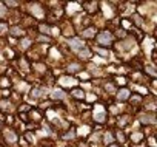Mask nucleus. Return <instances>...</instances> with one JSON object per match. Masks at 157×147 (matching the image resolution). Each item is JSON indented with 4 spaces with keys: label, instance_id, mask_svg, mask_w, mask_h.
Here are the masks:
<instances>
[{
    "label": "nucleus",
    "instance_id": "nucleus-32",
    "mask_svg": "<svg viewBox=\"0 0 157 147\" xmlns=\"http://www.w3.org/2000/svg\"><path fill=\"white\" fill-rule=\"evenodd\" d=\"M8 6H17V2H6Z\"/></svg>",
    "mask_w": 157,
    "mask_h": 147
},
{
    "label": "nucleus",
    "instance_id": "nucleus-4",
    "mask_svg": "<svg viewBox=\"0 0 157 147\" xmlns=\"http://www.w3.org/2000/svg\"><path fill=\"white\" fill-rule=\"evenodd\" d=\"M60 85H63V87H73V85H75V82L77 81H74L73 78H68V76H63V78H60Z\"/></svg>",
    "mask_w": 157,
    "mask_h": 147
},
{
    "label": "nucleus",
    "instance_id": "nucleus-27",
    "mask_svg": "<svg viewBox=\"0 0 157 147\" xmlns=\"http://www.w3.org/2000/svg\"><path fill=\"white\" fill-rule=\"evenodd\" d=\"M0 105H2L3 110H8V108H9V104H8V102H0Z\"/></svg>",
    "mask_w": 157,
    "mask_h": 147
},
{
    "label": "nucleus",
    "instance_id": "nucleus-21",
    "mask_svg": "<svg viewBox=\"0 0 157 147\" xmlns=\"http://www.w3.org/2000/svg\"><path fill=\"white\" fill-rule=\"evenodd\" d=\"M29 43H31V42H29V39H23V40H22V43H20V47L25 50V48H28V47H29Z\"/></svg>",
    "mask_w": 157,
    "mask_h": 147
},
{
    "label": "nucleus",
    "instance_id": "nucleus-7",
    "mask_svg": "<svg viewBox=\"0 0 157 147\" xmlns=\"http://www.w3.org/2000/svg\"><path fill=\"white\" fill-rule=\"evenodd\" d=\"M128 96H129V91H128L126 88H123V90H120V91L117 93V98H119L120 101H125V99H128Z\"/></svg>",
    "mask_w": 157,
    "mask_h": 147
},
{
    "label": "nucleus",
    "instance_id": "nucleus-15",
    "mask_svg": "<svg viewBox=\"0 0 157 147\" xmlns=\"http://www.w3.org/2000/svg\"><path fill=\"white\" fill-rule=\"evenodd\" d=\"M77 9H80L79 3H69L68 5V13H74V11H77Z\"/></svg>",
    "mask_w": 157,
    "mask_h": 147
},
{
    "label": "nucleus",
    "instance_id": "nucleus-36",
    "mask_svg": "<svg viewBox=\"0 0 157 147\" xmlns=\"http://www.w3.org/2000/svg\"><path fill=\"white\" fill-rule=\"evenodd\" d=\"M149 144H151V146H153V147H156V141H154L153 138H151V139H149Z\"/></svg>",
    "mask_w": 157,
    "mask_h": 147
},
{
    "label": "nucleus",
    "instance_id": "nucleus-11",
    "mask_svg": "<svg viewBox=\"0 0 157 147\" xmlns=\"http://www.w3.org/2000/svg\"><path fill=\"white\" fill-rule=\"evenodd\" d=\"M9 33H11L13 36H22V34H23V31H22L19 26H13V28L9 30Z\"/></svg>",
    "mask_w": 157,
    "mask_h": 147
},
{
    "label": "nucleus",
    "instance_id": "nucleus-8",
    "mask_svg": "<svg viewBox=\"0 0 157 147\" xmlns=\"http://www.w3.org/2000/svg\"><path fill=\"white\" fill-rule=\"evenodd\" d=\"M82 34H83V37H93V36H96V30L94 28H86V30L82 31Z\"/></svg>",
    "mask_w": 157,
    "mask_h": 147
},
{
    "label": "nucleus",
    "instance_id": "nucleus-3",
    "mask_svg": "<svg viewBox=\"0 0 157 147\" xmlns=\"http://www.w3.org/2000/svg\"><path fill=\"white\" fill-rule=\"evenodd\" d=\"M69 45H71V48H73V50H75V51H80V50H83V48H85V43H83V40L77 39V37H74V39H71V42H69Z\"/></svg>",
    "mask_w": 157,
    "mask_h": 147
},
{
    "label": "nucleus",
    "instance_id": "nucleus-39",
    "mask_svg": "<svg viewBox=\"0 0 157 147\" xmlns=\"http://www.w3.org/2000/svg\"><path fill=\"white\" fill-rule=\"evenodd\" d=\"M110 147H117V146H114V144H111V146H110Z\"/></svg>",
    "mask_w": 157,
    "mask_h": 147
},
{
    "label": "nucleus",
    "instance_id": "nucleus-34",
    "mask_svg": "<svg viewBox=\"0 0 157 147\" xmlns=\"http://www.w3.org/2000/svg\"><path fill=\"white\" fill-rule=\"evenodd\" d=\"M117 138H119V141H123V135L119 132V133H117Z\"/></svg>",
    "mask_w": 157,
    "mask_h": 147
},
{
    "label": "nucleus",
    "instance_id": "nucleus-30",
    "mask_svg": "<svg viewBox=\"0 0 157 147\" xmlns=\"http://www.w3.org/2000/svg\"><path fill=\"white\" fill-rule=\"evenodd\" d=\"M105 141H106V143H111V141H112V136H111L110 133H106V135H105Z\"/></svg>",
    "mask_w": 157,
    "mask_h": 147
},
{
    "label": "nucleus",
    "instance_id": "nucleus-24",
    "mask_svg": "<svg viewBox=\"0 0 157 147\" xmlns=\"http://www.w3.org/2000/svg\"><path fill=\"white\" fill-rule=\"evenodd\" d=\"M147 71H148L149 74L156 76V70H154V67H151V65H149V67H147Z\"/></svg>",
    "mask_w": 157,
    "mask_h": 147
},
{
    "label": "nucleus",
    "instance_id": "nucleus-35",
    "mask_svg": "<svg viewBox=\"0 0 157 147\" xmlns=\"http://www.w3.org/2000/svg\"><path fill=\"white\" fill-rule=\"evenodd\" d=\"M51 31H52V34H54V36H57V34H59V30H57V28H52Z\"/></svg>",
    "mask_w": 157,
    "mask_h": 147
},
{
    "label": "nucleus",
    "instance_id": "nucleus-9",
    "mask_svg": "<svg viewBox=\"0 0 157 147\" xmlns=\"http://www.w3.org/2000/svg\"><path fill=\"white\" fill-rule=\"evenodd\" d=\"M143 47H145V50H147V54H151V48L154 47V43L151 39H147V42L143 43Z\"/></svg>",
    "mask_w": 157,
    "mask_h": 147
},
{
    "label": "nucleus",
    "instance_id": "nucleus-23",
    "mask_svg": "<svg viewBox=\"0 0 157 147\" xmlns=\"http://www.w3.org/2000/svg\"><path fill=\"white\" fill-rule=\"evenodd\" d=\"M142 139V133H134L133 135V141H140Z\"/></svg>",
    "mask_w": 157,
    "mask_h": 147
},
{
    "label": "nucleus",
    "instance_id": "nucleus-28",
    "mask_svg": "<svg viewBox=\"0 0 157 147\" xmlns=\"http://www.w3.org/2000/svg\"><path fill=\"white\" fill-rule=\"evenodd\" d=\"M6 30H8V26H6V25H5V23H0V33H5Z\"/></svg>",
    "mask_w": 157,
    "mask_h": 147
},
{
    "label": "nucleus",
    "instance_id": "nucleus-26",
    "mask_svg": "<svg viewBox=\"0 0 157 147\" xmlns=\"http://www.w3.org/2000/svg\"><path fill=\"white\" fill-rule=\"evenodd\" d=\"M134 88H136V90H139L140 93H145V95H147V88H143V87H137V85H136Z\"/></svg>",
    "mask_w": 157,
    "mask_h": 147
},
{
    "label": "nucleus",
    "instance_id": "nucleus-5",
    "mask_svg": "<svg viewBox=\"0 0 157 147\" xmlns=\"http://www.w3.org/2000/svg\"><path fill=\"white\" fill-rule=\"evenodd\" d=\"M31 13L34 14L37 19H43V11L40 9L39 5H32V6H31Z\"/></svg>",
    "mask_w": 157,
    "mask_h": 147
},
{
    "label": "nucleus",
    "instance_id": "nucleus-19",
    "mask_svg": "<svg viewBox=\"0 0 157 147\" xmlns=\"http://www.w3.org/2000/svg\"><path fill=\"white\" fill-rule=\"evenodd\" d=\"M42 91H43V90H40V88H34V90H32V98H34V99H36V98L42 96V95H43Z\"/></svg>",
    "mask_w": 157,
    "mask_h": 147
},
{
    "label": "nucleus",
    "instance_id": "nucleus-6",
    "mask_svg": "<svg viewBox=\"0 0 157 147\" xmlns=\"http://www.w3.org/2000/svg\"><path fill=\"white\" fill-rule=\"evenodd\" d=\"M51 96L54 98V99H65V96H66V95H65L62 90H57V88H56V90H52Z\"/></svg>",
    "mask_w": 157,
    "mask_h": 147
},
{
    "label": "nucleus",
    "instance_id": "nucleus-31",
    "mask_svg": "<svg viewBox=\"0 0 157 147\" xmlns=\"http://www.w3.org/2000/svg\"><path fill=\"white\" fill-rule=\"evenodd\" d=\"M48 116H50V119H54V118H56V113H54V112H48Z\"/></svg>",
    "mask_w": 157,
    "mask_h": 147
},
{
    "label": "nucleus",
    "instance_id": "nucleus-37",
    "mask_svg": "<svg viewBox=\"0 0 157 147\" xmlns=\"http://www.w3.org/2000/svg\"><path fill=\"white\" fill-rule=\"evenodd\" d=\"M20 67H23V68H26V62H25V61H20Z\"/></svg>",
    "mask_w": 157,
    "mask_h": 147
},
{
    "label": "nucleus",
    "instance_id": "nucleus-18",
    "mask_svg": "<svg viewBox=\"0 0 157 147\" xmlns=\"http://www.w3.org/2000/svg\"><path fill=\"white\" fill-rule=\"evenodd\" d=\"M79 135H88L89 133V129L86 127V126H83V127H79V132H77Z\"/></svg>",
    "mask_w": 157,
    "mask_h": 147
},
{
    "label": "nucleus",
    "instance_id": "nucleus-33",
    "mask_svg": "<svg viewBox=\"0 0 157 147\" xmlns=\"http://www.w3.org/2000/svg\"><path fill=\"white\" fill-rule=\"evenodd\" d=\"M106 90L108 91H114V87H112V85H106Z\"/></svg>",
    "mask_w": 157,
    "mask_h": 147
},
{
    "label": "nucleus",
    "instance_id": "nucleus-38",
    "mask_svg": "<svg viewBox=\"0 0 157 147\" xmlns=\"http://www.w3.org/2000/svg\"><path fill=\"white\" fill-rule=\"evenodd\" d=\"M117 81H119V84H125V79H123V78H119Z\"/></svg>",
    "mask_w": 157,
    "mask_h": 147
},
{
    "label": "nucleus",
    "instance_id": "nucleus-1",
    "mask_svg": "<svg viewBox=\"0 0 157 147\" xmlns=\"http://www.w3.org/2000/svg\"><path fill=\"white\" fill-rule=\"evenodd\" d=\"M97 40H99V43H102V45H108V43H111L112 36L108 31H103V33H100V34L97 36Z\"/></svg>",
    "mask_w": 157,
    "mask_h": 147
},
{
    "label": "nucleus",
    "instance_id": "nucleus-29",
    "mask_svg": "<svg viewBox=\"0 0 157 147\" xmlns=\"http://www.w3.org/2000/svg\"><path fill=\"white\" fill-rule=\"evenodd\" d=\"M40 30H42V33H46V34L50 33V28H48V26H45V25H42V26H40Z\"/></svg>",
    "mask_w": 157,
    "mask_h": 147
},
{
    "label": "nucleus",
    "instance_id": "nucleus-20",
    "mask_svg": "<svg viewBox=\"0 0 157 147\" xmlns=\"http://www.w3.org/2000/svg\"><path fill=\"white\" fill-rule=\"evenodd\" d=\"M103 13H105L106 17H111V16H112V11L108 8V5H103Z\"/></svg>",
    "mask_w": 157,
    "mask_h": 147
},
{
    "label": "nucleus",
    "instance_id": "nucleus-14",
    "mask_svg": "<svg viewBox=\"0 0 157 147\" xmlns=\"http://www.w3.org/2000/svg\"><path fill=\"white\" fill-rule=\"evenodd\" d=\"M68 70H69V73H77L79 70H80V65L79 64H71L68 67Z\"/></svg>",
    "mask_w": 157,
    "mask_h": 147
},
{
    "label": "nucleus",
    "instance_id": "nucleus-17",
    "mask_svg": "<svg viewBox=\"0 0 157 147\" xmlns=\"http://www.w3.org/2000/svg\"><path fill=\"white\" fill-rule=\"evenodd\" d=\"M73 95H74L75 98H79V99H83V98H85V93H83L82 90H74Z\"/></svg>",
    "mask_w": 157,
    "mask_h": 147
},
{
    "label": "nucleus",
    "instance_id": "nucleus-10",
    "mask_svg": "<svg viewBox=\"0 0 157 147\" xmlns=\"http://www.w3.org/2000/svg\"><path fill=\"white\" fill-rule=\"evenodd\" d=\"M140 121H142V122L154 124V122H156V119H154V116H153V115H147V116H142V118H140Z\"/></svg>",
    "mask_w": 157,
    "mask_h": 147
},
{
    "label": "nucleus",
    "instance_id": "nucleus-25",
    "mask_svg": "<svg viewBox=\"0 0 157 147\" xmlns=\"http://www.w3.org/2000/svg\"><path fill=\"white\" fill-rule=\"evenodd\" d=\"M51 56H52V57H59L60 54H59V51L56 50V48H52V50H51Z\"/></svg>",
    "mask_w": 157,
    "mask_h": 147
},
{
    "label": "nucleus",
    "instance_id": "nucleus-13",
    "mask_svg": "<svg viewBox=\"0 0 157 147\" xmlns=\"http://www.w3.org/2000/svg\"><path fill=\"white\" fill-rule=\"evenodd\" d=\"M5 136H6V139L9 141V143H14V141L17 139V136H15V133H13V132H6V133H5Z\"/></svg>",
    "mask_w": 157,
    "mask_h": 147
},
{
    "label": "nucleus",
    "instance_id": "nucleus-22",
    "mask_svg": "<svg viewBox=\"0 0 157 147\" xmlns=\"http://www.w3.org/2000/svg\"><path fill=\"white\" fill-rule=\"evenodd\" d=\"M5 14H6V6H5V5H2V3H0V17H3Z\"/></svg>",
    "mask_w": 157,
    "mask_h": 147
},
{
    "label": "nucleus",
    "instance_id": "nucleus-12",
    "mask_svg": "<svg viewBox=\"0 0 157 147\" xmlns=\"http://www.w3.org/2000/svg\"><path fill=\"white\" fill-rule=\"evenodd\" d=\"M96 53H99L102 57H108V56H110V51H108V50H103V48H99V47L96 48Z\"/></svg>",
    "mask_w": 157,
    "mask_h": 147
},
{
    "label": "nucleus",
    "instance_id": "nucleus-2",
    "mask_svg": "<svg viewBox=\"0 0 157 147\" xmlns=\"http://www.w3.org/2000/svg\"><path fill=\"white\" fill-rule=\"evenodd\" d=\"M94 119L97 122H103L105 121V110H103V107H102V105H96Z\"/></svg>",
    "mask_w": 157,
    "mask_h": 147
},
{
    "label": "nucleus",
    "instance_id": "nucleus-16",
    "mask_svg": "<svg viewBox=\"0 0 157 147\" xmlns=\"http://www.w3.org/2000/svg\"><path fill=\"white\" fill-rule=\"evenodd\" d=\"M79 54H80V57H83V59H88V57L91 56L89 50H86V48H83V50H80V51H79Z\"/></svg>",
    "mask_w": 157,
    "mask_h": 147
}]
</instances>
